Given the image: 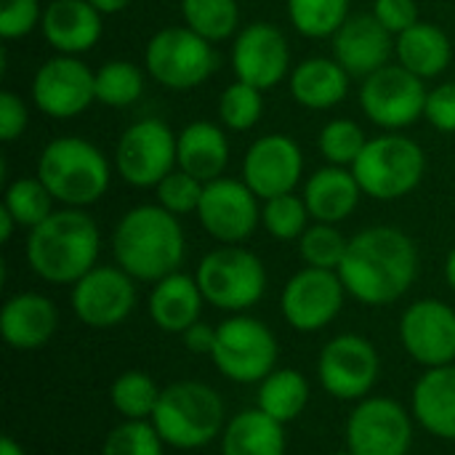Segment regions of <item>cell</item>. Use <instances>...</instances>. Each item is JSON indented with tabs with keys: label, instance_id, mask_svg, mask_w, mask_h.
I'll return each mask as SVG.
<instances>
[{
	"label": "cell",
	"instance_id": "1",
	"mask_svg": "<svg viewBox=\"0 0 455 455\" xmlns=\"http://www.w3.org/2000/svg\"><path fill=\"white\" fill-rule=\"evenodd\" d=\"M419 248L411 235L397 227H368L349 237L339 277L347 293L365 307H387L400 301L416 283Z\"/></svg>",
	"mask_w": 455,
	"mask_h": 455
},
{
	"label": "cell",
	"instance_id": "2",
	"mask_svg": "<svg viewBox=\"0 0 455 455\" xmlns=\"http://www.w3.org/2000/svg\"><path fill=\"white\" fill-rule=\"evenodd\" d=\"M112 256L136 283H157L181 272L187 237L179 216L163 205H136L115 224Z\"/></svg>",
	"mask_w": 455,
	"mask_h": 455
},
{
	"label": "cell",
	"instance_id": "3",
	"mask_svg": "<svg viewBox=\"0 0 455 455\" xmlns=\"http://www.w3.org/2000/svg\"><path fill=\"white\" fill-rule=\"evenodd\" d=\"M27 264L51 285H75L101 253V232L85 208H59L27 235Z\"/></svg>",
	"mask_w": 455,
	"mask_h": 455
},
{
	"label": "cell",
	"instance_id": "4",
	"mask_svg": "<svg viewBox=\"0 0 455 455\" xmlns=\"http://www.w3.org/2000/svg\"><path fill=\"white\" fill-rule=\"evenodd\" d=\"M37 179L61 208H88L107 195L112 165L93 141L59 136L43 147L37 157Z\"/></svg>",
	"mask_w": 455,
	"mask_h": 455
},
{
	"label": "cell",
	"instance_id": "5",
	"mask_svg": "<svg viewBox=\"0 0 455 455\" xmlns=\"http://www.w3.org/2000/svg\"><path fill=\"white\" fill-rule=\"evenodd\" d=\"M224 397L203 381H173L163 387L152 424L173 451H203L221 440L227 427Z\"/></svg>",
	"mask_w": 455,
	"mask_h": 455
},
{
	"label": "cell",
	"instance_id": "6",
	"mask_svg": "<svg viewBox=\"0 0 455 455\" xmlns=\"http://www.w3.org/2000/svg\"><path fill=\"white\" fill-rule=\"evenodd\" d=\"M195 277L205 304L227 315L253 309L264 299L269 283L264 261L243 245H219L208 251L200 259Z\"/></svg>",
	"mask_w": 455,
	"mask_h": 455
},
{
	"label": "cell",
	"instance_id": "7",
	"mask_svg": "<svg viewBox=\"0 0 455 455\" xmlns=\"http://www.w3.org/2000/svg\"><path fill=\"white\" fill-rule=\"evenodd\" d=\"M352 171L365 197L392 203L411 195L424 181L427 155L411 136L387 131L376 139H368Z\"/></svg>",
	"mask_w": 455,
	"mask_h": 455
},
{
	"label": "cell",
	"instance_id": "8",
	"mask_svg": "<svg viewBox=\"0 0 455 455\" xmlns=\"http://www.w3.org/2000/svg\"><path fill=\"white\" fill-rule=\"evenodd\" d=\"M216 371L232 384H261L280 360L275 331L251 315H229L216 325V344L211 352Z\"/></svg>",
	"mask_w": 455,
	"mask_h": 455
},
{
	"label": "cell",
	"instance_id": "9",
	"mask_svg": "<svg viewBox=\"0 0 455 455\" xmlns=\"http://www.w3.org/2000/svg\"><path fill=\"white\" fill-rule=\"evenodd\" d=\"M144 67L155 83L171 91H192L216 72L213 43L187 24L155 32L144 48Z\"/></svg>",
	"mask_w": 455,
	"mask_h": 455
},
{
	"label": "cell",
	"instance_id": "10",
	"mask_svg": "<svg viewBox=\"0 0 455 455\" xmlns=\"http://www.w3.org/2000/svg\"><path fill=\"white\" fill-rule=\"evenodd\" d=\"M317 376L325 395L341 403H360L371 397L381 376V355L371 339L360 333H339L333 336L320 357Z\"/></svg>",
	"mask_w": 455,
	"mask_h": 455
},
{
	"label": "cell",
	"instance_id": "11",
	"mask_svg": "<svg viewBox=\"0 0 455 455\" xmlns=\"http://www.w3.org/2000/svg\"><path fill=\"white\" fill-rule=\"evenodd\" d=\"M176 168V133L160 117L128 125L115 147L117 176L139 189L157 187Z\"/></svg>",
	"mask_w": 455,
	"mask_h": 455
},
{
	"label": "cell",
	"instance_id": "12",
	"mask_svg": "<svg viewBox=\"0 0 455 455\" xmlns=\"http://www.w3.org/2000/svg\"><path fill=\"white\" fill-rule=\"evenodd\" d=\"M413 413L392 397L371 395L355 403L347 419V451L355 455H408L413 448Z\"/></svg>",
	"mask_w": 455,
	"mask_h": 455
},
{
	"label": "cell",
	"instance_id": "13",
	"mask_svg": "<svg viewBox=\"0 0 455 455\" xmlns=\"http://www.w3.org/2000/svg\"><path fill=\"white\" fill-rule=\"evenodd\" d=\"M427 85L403 64H387L368 75L360 85V107L371 123L384 131H400L424 117Z\"/></svg>",
	"mask_w": 455,
	"mask_h": 455
},
{
	"label": "cell",
	"instance_id": "14",
	"mask_svg": "<svg viewBox=\"0 0 455 455\" xmlns=\"http://www.w3.org/2000/svg\"><path fill=\"white\" fill-rule=\"evenodd\" d=\"M347 288L339 272L304 267L288 277L280 293V309L285 323L299 333H317L328 328L344 309Z\"/></svg>",
	"mask_w": 455,
	"mask_h": 455
},
{
	"label": "cell",
	"instance_id": "15",
	"mask_svg": "<svg viewBox=\"0 0 455 455\" xmlns=\"http://www.w3.org/2000/svg\"><path fill=\"white\" fill-rule=\"evenodd\" d=\"M29 93L43 115L72 120L96 101V72L80 56L56 53L35 69Z\"/></svg>",
	"mask_w": 455,
	"mask_h": 455
},
{
	"label": "cell",
	"instance_id": "16",
	"mask_svg": "<svg viewBox=\"0 0 455 455\" xmlns=\"http://www.w3.org/2000/svg\"><path fill=\"white\" fill-rule=\"evenodd\" d=\"M197 219L216 243L243 245L261 224V205L245 181L221 176L205 181Z\"/></svg>",
	"mask_w": 455,
	"mask_h": 455
},
{
	"label": "cell",
	"instance_id": "17",
	"mask_svg": "<svg viewBox=\"0 0 455 455\" xmlns=\"http://www.w3.org/2000/svg\"><path fill=\"white\" fill-rule=\"evenodd\" d=\"M69 304L83 325L93 331L115 328L136 309V280L117 264H96L72 285Z\"/></svg>",
	"mask_w": 455,
	"mask_h": 455
},
{
	"label": "cell",
	"instance_id": "18",
	"mask_svg": "<svg viewBox=\"0 0 455 455\" xmlns=\"http://www.w3.org/2000/svg\"><path fill=\"white\" fill-rule=\"evenodd\" d=\"M400 341L424 371L455 365V309L443 299H419L400 317Z\"/></svg>",
	"mask_w": 455,
	"mask_h": 455
},
{
	"label": "cell",
	"instance_id": "19",
	"mask_svg": "<svg viewBox=\"0 0 455 455\" xmlns=\"http://www.w3.org/2000/svg\"><path fill=\"white\" fill-rule=\"evenodd\" d=\"M304 176L301 147L285 133H267L256 139L243 157V181L259 200L296 192Z\"/></svg>",
	"mask_w": 455,
	"mask_h": 455
},
{
	"label": "cell",
	"instance_id": "20",
	"mask_svg": "<svg viewBox=\"0 0 455 455\" xmlns=\"http://www.w3.org/2000/svg\"><path fill=\"white\" fill-rule=\"evenodd\" d=\"M232 69L237 80L259 91L275 88L291 69V45L285 35L269 21H253L235 35Z\"/></svg>",
	"mask_w": 455,
	"mask_h": 455
},
{
	"label": "cell",
	"instance_id": "21",
	"mask_svg": "<svg viewBox=\"0 0 455 455\" xmlns=\"http://www.w3.org/2000/svg\"><path fill=\"white\" fill-rule=\"evenodd\" d=\"M333 59L352 75L365 80L376 69L387 67L395 56V35L373 16L357 13L349 16L341 29L331 37Z\"/></svg>",
	"mask_w": 455,
	"mask_h": 455
},
{
	"label": "cell",
	"instance_id": "22",
	"mask_svg": "<svg viewBox=\"0 0 455 455\" xmlns=\"http://www.w3.org/2000/svg\"><path fill=\"white\" fill-rule=\"evenodd\" d=\"M59 331L56 304L35 291H21L5 299L0 309V336L11 349L35 352Z\"/></svg>",
	"mask_w": 455,
	"mask_h": 455
},
{
	"label": "cell",
	"instance_id": "23",
	"mask_svg": "<svg viewBox=\"0 0 455 455\" xmlns=\"http://www.w3.org/2000/svg\"><path fill=\"white\" fill-rule=\"evenodd\" d=\"M104 13L88 0H51L43 11V37L56 53L80 56L96 48L104 32Z\"/></svg>",
	"mask_w": 455,
	"mask_h": 455
},
{
	"label": "cell",
	"instance_id": "24",
	"mask_svg": "<svg viewBox=\"0 0 455 455\" xmlns=\"http://www.w3.org/2000/svg\"><path fill=\"white\" fill-rule=\"evenodd\" d=\"M411 413L416 424L445 443H455V365L429 368L411 392Z\"/></svg>",
	"mask_w": 455,
	"mask_h": 455
},
{
	"label": "cell",
	"instance_id": "25",
	"mask_svg": "<svg viewBox=\"0 0 455 455\" xmlns=\"http://www.w3.org/2000/svg\"><path fill=\"white\" fill-rule=\"evenodd\" d=\"M205 307V296L197 285V277L173 272L157 283H152L149 291V317L163 333H176L181 336L189 331L195 323H200Z\"/></svg>",
	"mask_w": 455,
	"mask_h": 455
},
{
	"label": "cell",
	"instance_id": "26",
	"mask_svg": "<svg viewBox=\"0 0 455 455\" xmlns=\"http://www.w3.org/2000/svg\"><path fill=\"white\" fill-rule=\"evenodd\" d=\"M301 197L315 221L341 224L357 211L363 189H360V181L352 168L323 165L320 171H315L307 179Z\"/></svg>",
	"mask_w": 455,
	"mask_h": 455
},
{
	"label": "cell",
	"instance_id": "27",
	"mask_svg": "<svg viewBox=\"0 0 455 455\" xmlns=\"http://www.w3.org/2000/svg\"><path fill=\"white\" fill-rule=\"evenodd\" d=\"M227 165L229 139L221 125L211 120H195L176 133V168L192 173L205 184L221 179Z\"/></svg>",
	"mask_w": 455,
	"mask_h": 455
},
{
	"label": "cell",
	"instance_id": "28",
	"mask_svg": "<svg viewBox=\"0 0 455 455\" xmlns=\"http://www.w3.org/2000/svg\"><path fill=\"white\" fill-rule=\"evenodd\" d=\"M349 72L328 56H312L296 64L288 88L291 96L307 109H331L349 93Z\"/></svg>",
	"mask_w": 455,
	"mask_h": 455
},
{
	"label": "cell",
	"instance_id": "29",
	"mask_svg": "<svg viewBox=\"0 0 455 455\" xmlns=\"http://www.w3.org/2000/svg\"><path fill=\"white\" fill-rule=\"evenodd\" d=\"M221 455H285V424L269 419L259 408L240 411L221 432Z\"/></svg>",
	"mask_w": 455,
	"mask_h": 455
},
{
	"label": "cell",
	"instance_id": "30",
	"mask_svg": "<svg viewBox=\"0 0 455 455\" xmlns=\"http://www.w3.org/2000/svg\"><path fill=\"white\" fill-rule=\"evenodd\" d=\"M395 56L397 64H403L408 72L429 80L448 69L453 59V45L445 29L429 21H419L395 37Z\"/></svg>",
	"mask_w": 455,
	"mask_h": 455
},
{
	"label": "cell",
	"instance_id": "31",
	"mask_svg": "<svg viewBox=\"0 0 455 455\" xmlns=\"http://www.w3.org/2000/svg\"><path fill=\"white\" fill-rule=\"evenodd\" d=\"M312 397L309 381L304 373L293 371V368H275L256 392V408L264 411L269 419L280 421V424H293L296 419H301V413L307 411Z\"/></svg>",
	"mask_w": 455,
	"mask_h": 455
},
{
	"label": "cell",
	"instance_id": "32",
	"mask_svg": "<svg viewBox=\"0 0 455 455\" xmlns=\"http://www.w3.org/2000/svg\"><path fill=\"white\" fill-rule=\"evenodd\" d=\"M163 389L144 371H125L112 381L109 403L123 421H152Z\"/></svg>",
	"mask_w": 455,
	"mask_h": 455
},
{
	"label": "cell",
	"instance_id": "33",
	"mask_svg": "<svg viewBox=\"0 0 455 455\" xmlns=\"http://www.w3.org/2000/svg\"><path fill=\"white\" fill-rule=\"evenodd\" d=\"M181 19L208 43H221L240 32L237 0H181Z\"/></svg>",
	"mask_w": 455,
	"mask_h": 455
},
{
	"label": "cell",
	"instance_id": "34",
	"mask_svg": "<svg viewBox=\"0 0 455 455\" xmlns=\"http://www.w3.org/2000/svg\"><path fill=\"white\" fill-rule=\"evenodd\" d=\"M349 3L352 0H288V19L304 37H333L349 19Z\"/></svg>",
	"mask_w": 455,
	"mask_h": 455
},
{
	"label": "cell",
	"instance_id": "35",
	"mask_svg": "<svg viewBox=\"0 0 455 455\" xmlns=\"http://www.w3.org/2000/svg\"><path fill=\"white\" fill-rule=\"evenodd\" d=\"M141 93H144V72L136 64L125 59H112L96 69V101L123 109L136 104Z\"/></svg>",
	"mask_w": 455,
	"mask_h": 455
},
{
	"label": "cell",
	"instance_id": "36",
	"mask_svg": "<svg viewBox=\"0 0 455 455\" xmlns=\"http://www.w3.org/2000/svg\"><path fill=\"white\" fill-rule=\"evenodd\" d=\"M53 203H56L53 195L48 192V187L37 176L11 181L5 187V195H3V208L24 229H35L37 224H43L56 211Z\"/></svg>",
	"mask_w": 455,
	"mask_h": 455
},
{
	"label": "cell",
	"instance_id": "37",
	"mask_svg": "<svg viewBox=\"0 0 455 455\" xmlns=\"http://www.w3.org/2000/svg\"><path fill=\"white\" fill-rule=\"evenodd\" d=\"M365 144H368V136L363 125L352 117L328 120L317 136V147L323 157L328 160V165H341V168H352L357 157L363 155Z\"/></svg>",
	"mask_w": 455,
	"mask_h": 455
},
{
	"label": "cell",
	"instance_id": "38",
	"mask_svg": "<svg viewBox=\"0 0 455 455\" xmlns=\"http://www.w3.org/2000/svg\"><path fill=\"white\" fill-rule=\"evenodd\" d=\"M309 219H312L309 208H307L304 197H299L296 192L269 197L261 205V227L269 232V237H275L280 243L299 240L307 232Z\"/></svg>",
	"mask_w": 455,
	"mask_h": 455
},
{
	"label": "cell",
	"instance_id": "39",
	"mask_svg": "<svg viewBox=\"0 0 455 455\" xmlns=\"http://www.w3.org/2000/svg\"><path fill=\"white\" fill-rule=\"evenodd\" d=\"M347 248H349V237L336 224L315 221L299 237V253H301L304 264L317 267V269L339 272V267L347 256Z\"/></svg>",
	"mask_w": 455,
	"mask_h": 455
},
{
	"label": "cell",
	"instance_id": "40",
	"mask_svg": "<svg viewBox=\"0 0 455 455\" xmlns=\"http://www.w3.org/2000/svg\"><path fill=\"white\" fill-rule=\"evenodd\" d=\"M264 115V91L251 83L235 80L219 96V120L229 131H251Z\"/></svg>",
	"mask_w": 455,
	"mask_h": 455
},
{
	"label": "cell",
	"instance_id": "41",
	"mask_svg": "<svg viewBox=\"0 0 455 455\" xmlns=\"http://www.w3.org/2000/svg\"><path fill=\"white\" fill-rule=\"evenodd\" d=\"M165 443L152 421H123L101 443V455H165Z\"/></svg>",
	"mask_w": 455,
	"mask_h": 455
},
{
	"label": "cell",
	"instance_id": "42",
	"mask_svg": "<svg viewBox=\"0 0 455 455\" xmlns=\"http://www.w3.org/2000/svg\"><path fill=\"white\" fill-rule=\"evenodd\" d=\"M205 184L200 179H195L192 173L173 168L157 187V205H163L165 211H171L173 216H187V213H197L200 208V197H203Z\"/></svg>",
	"mask_w": 455,
	"mask_h": 455
},
{
	"label": "cell",
	"instance_id": "43",
	"mask_svg": "<svg viewBox=\"0 0 455 455\" xmlns=\"http://www.w3.org/2000/svg\"><path fill=\"white\" fill-rule=\"evenodd\" d=\"M40 0H0V35L16 40L29 35L43 21Z\"/></svg>",
	"mask_w": 455,
	"mask_h": 455
},
{
	"label": "cell",
	"instance_id": "44",
	"mask_svg": "<svg viewBox=\"0 0 455 455\" xmlns=\"http://www.w3.org/2000/svg\"><path fill=\"white\" fill-rule=\"evenodd\" d=\"M424 117L440 133H455V83H443L429 91Z\"/></svg>",
	"mask_w": 455,
	"mask_h": 455
},
{
	"label": "cell",
	"instance_id": "45",
	"mask_svg": "<svg viewBox=\"0 0 455 455\" xmlns=\"http://www.w3.org/2000/svg\"><path fill=\"white\" fill-rule=\"evenodd\" d=\"M395 37L405 29H411L413 24H419V5L416 0H373V11H371Z\"/></svg>",
	"mask_w": 455,
	"mask_h": 455
},
{
	"label": "cell",
	"instance_id": "46",
	"mask_svg": "<svg viewBox=\"0 0 455 455\" xmlns=\"http://www.w3.org/2000/svg\"><path fill=\"white\" fill-rule=\"evenodd\" d=\"M27 123H29V112L21 96H16L13 91H3L0 93V139L5 144L16 141L27 131Z\"/></svg>",
	"mask_w": 455,
	"mask_h": 455
},
{
	"label": "cell",
	"instance_id": "47",
	"mask_svg": "<svg viewBox=\"0 0 455 455\" xmlns=\"http://www.w3.org/2000/svg\"><path fill=\"white\" fill-rule=\"evenodd\" d=\"M181 341H184L187 352L211 357V352H213V344H216V328L200 320V323H195L189 331H184V333H181Z\"/></svg>",
	"mask_w": 455,
	"mask_h": 455
},
{
	"label": "cell",
	"instance_id": "48",
	"mask_svg": "<svg viewBox=\"0 0 455 455\" xmlns=\"http://www.w3.org/2000/svg\"><path fill=\"white\" fill-rule=\"evenodd\" d=\"M99 13H104V16H112V13H120V11H125L128 5H131V0H88Z\"/></svg>",
	"mask_w": 455,
	"mask_h": 455
},
{
	"label": "cell",
	"instance_id": "49",
	"mask_svg": "<svg viewBox=\"0 0 455 455\" xmlns=\"http://www.w3.org/2000/svg\"><path fill=\"white\" fill-rule=\"evenodd\" d=\"M16 227H19V224H16V219H13V216L0 205V243H3V245L13 237V229H16Z\"/></svg>",
	"mask_w": 455,
	"mask_h": 455
},
{
	"label": "cell",
	"instance_id": "50",
	"mask_svg": "<svg viewBox=\"0 0 455 455\" xmlns=\"http://www.w3.org/2000/svg\"><path fill=\"white\" fill-rule=\"evenodd\" d=\"M0 455H27V451L13 437H3L0 440Z\"/></svg>",
	"mask_w": 455,
	"mask_h": 455
},
{
	"label": "cell",
	"instance_id": "51",
	"mask_svg": "<svg viewBox=\"0 0 455 455\" xmlns=\"http://www.w3.org/2000/svg\"><path fill=\"white\" fill-rule=\"evenodd\" d=\"M445 280H448L451 291L455 293V248L448 253V259H445Z\"/></svg>",
	"mask_w": 455,
	"mask_h": 455
},
{
	"label": "cell",
	"instance_id": "52",
	"mask_svg": "<svg viewBox=\"0 0 455 455\" xmlns=\"http://www.w3.org/2000/svg\"><path fill=\"white\" fill-rule=\"evenodd\" d=\"M328 455H355V453H352V451H347V448H344V451H333V453H328Z\"/></svg>",
	"mask_w": 455,
	"mask_h": 455
}]
</instances>
